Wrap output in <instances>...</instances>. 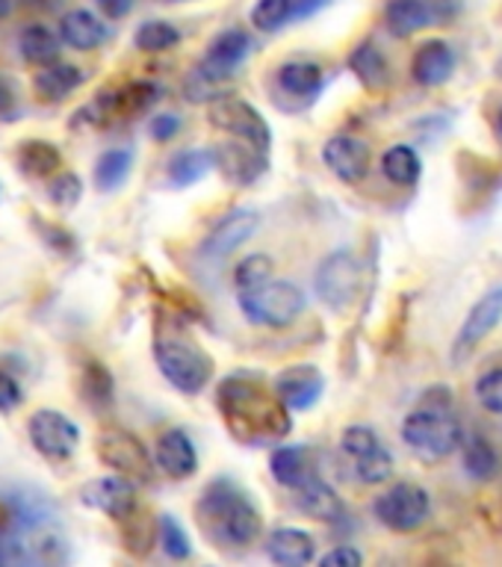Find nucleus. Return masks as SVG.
I'll use <instances>...</instances> for the list:
<instances>
[{
    "label": "nucleus",
    "mask_w": 502,
    "mask_h": 567,
    "mask_svg": "<svg viewBox=\"0 0 502 567\" xmlns=\"http://www.w3.org/2000/svg\"><path fill=\"white\" fill-rule=\"evenodd\" d=\"M16 159L27 177H51L62 168V151L48 140H24L18 145Z\"/></svg>",
    "instance_id": "31"
},
{
    "label": "nucleus",
    "mask_w": 502,
    "mask_h": 567,
    "mask_svg": "<svg viewBox=\"0 0 502 567\" xmlns=\"http://www.w3.org/2000/svg\"><path fill=\"white\" fill-rule=\"evenodd\" d=\"M98 461L106 470H113L119 476L131 478L136 485H145L154 478L157 461L148 452V446L127 429H104L95 441Z\"/></svg>",
    "instance_id": "8"
},
{
    "label": "nucleus",
    "mask_w": 502,
    "mask_h": 567,
    "mask_svg": "<svg viewBox=\"0 0 502 567\" xmlns=\"http://www.w3.org/2000/svg\"><path fill=\"white\" fill-rule=\"evenodd\" d=\"M211 124L228 133L230 140H243L260 151L273 148V127L255 104L239 95H219L211 101Z\"/></svg>",
    "instance_id": "11"
},
{
    "label": "nucleus",
    "mask_w": 502,
    "mask_h": 567,
    "mask_svg": "<svg viewBox=\"0 0 502 567\" xmlns=\"http://www.w3.org/2000/svg\"><path fill=\"white\" fill-rule=\"evenodd\" d=\"M133 172V151L131 148H110L104 151L95 163V186L101 193H113Z\"/></svg>",
    "instance_id": "38"
},
{
    "label": "nucleus",
    "mask_w": 502,
    "mask_h": 567,
    "mask_svg": "<svg viewBox=\"0 0 502 567\" xmlns=\"http://www.w3.org/2000/svg\"><path fill=\"white\" fill-rule=\"evenodd\" d=\"M461 458H464V470L479 482L496 476L500 470V455H496L494 443L488 441L485 434H473L461 443Z\"/></svg>",
    "instance_id": "37"
},
{
    "label": "nucleus",
    "mask_w": 502,
    "mask_h": 567,
    "mask_svg": "<svg viewBox=\"0 0 502 567\" xmlns=\"http://www.w3.org/2000/svg\"><path fill=\"white\" fill-rule=\"evenodd\" d=\"M80 503L95 508V512L106 514L110 520H122L133 508H140V499H136V482L119 476H101L92 478L86 485L80 487Z\"/></svg>",
    "instance_id": "14"
},
{
    "label": "nucleus",
    "mask_w": 502,
    "mask_h": 567,
    "mask_svg": "<svg viewBox=\"0 0 502 567\" xmlns=\"http://www.w3.org/2000/svg\"><path fill=\"white\" fill-rule=\"evenodd\" d=\"M502 322V284L491 287L482 299L468 310V317L461 322L459 334L452 340V361H468L488 337L494 334V328Z\"/></svg>",
    "instance_id": "13"
},
{
    "label": "nucleus",
    "mask_w": 502,
    "mask_h": 567,
    "mask_svg": "<svg viewBox=\"0 0 502 567\" xmlns=\"http://www.w3.org/2000/svg\"><path fill=\"white\" fill-rule=\"evenodd\" d=\"M27 7H33V9H53L57 7V0H24Z\"/></svg>",
    "instance_id": "51"
},
{
    "label": "nucleus",
    "mask_w": 502,
    "mask_h": 567,
    "mask_svg": "<svg viewBox=\"0 0 502 567\" xmlns=\"http://www.w3.org/2000/svg\"><path fill=\"white\" fill-rule=\"evenodd\" d=\"M154 361L163 379L186 396H198L213 379L211 354L184 337H160L154 343Z\"/></svg>",
    "instance_id": "6"
},
{
    "label": "nucleus",
    "mask_w": 502,
    "mask_h": 567,
    "mask_svg": "<svg viewBox=\"0 0 502 567\" xmlns=\"http://www.w3.org/2000/svg\"><path fill=\"white\" fill-rule=\"evenodd\" d=\"M275 83H278V89H281L284 95L301 97V101H314V97L322 92V86H326V71H322L319 62L290 60L278 69Z\"/></svg>",
    "instance_id": "28"
},
{
    "label": "nucleus",
    "mask_w": 502,
    "mask_h": 567,
    "mask_svg": "<svg viewBox=\"0 0 502 567\" xmlns=\"http://www.w3.org/2000/svg\"><path fill=\"white\" fill-rule=\"evenodd\" d=\"M293 494H296L293 496V503H296V508H299L305 517H314V520L319 523L344 520V514H346L344 496L337 494L335 487L328 485V482H322L319 476L308 478V482L296 487Z\"/></svg>",
    "instance_id": "22"
},
{
    "label": "nucleus",
    "mask_w": 502,
    "mask_h": 567,
    "mask_svg": "<svg viewBox=\"0 0 502 567\" xmlns=\"http://www.w3.org/2000/svg\"><path fill=\"white\" fill-rule=\"evenodd\" d=\"M452 74H455V51L450 42L429 39L417 48L414 60H411V78L417 86L438 89L450 83Z\"/></svg>",
    "instance_id": "19"
},
{
    "label": "nucleus",
    "mask_w": 502,
    "mask_h": 567,
    "mask_svg": "<svg viewBox=\"0 0 502 567\" xmlns=\"http://www.w3.org/2000/svg\"><path fill=\"white\" fill-rule=\"evenodd\" d=\"M163 3H168V0H163Z\"/></svg>",
    "instance_id": "54"
},
{
    "label": "nucleus",
    "mask_w": 502,
    "mask_h": 567,
    "mask_svg": "<svg viewBox=\"0 0 502 567\" xmlns=\"http://www.w3.org/2000/svg\"><path fill=\"white\" fill-rule=\"evenodd\" d=\"M349 69L355 71V78L361 80L367 89L385 86L390 78L388 60H385V53H381L372 42H361L352 53H349Z\"/></svg>",
    "instance_id": "36"
},
{
    "label": "nucleus",
    "mask_w": 502,
    "mask_h": 567,
    "mask_svg": "<svg viewBox=\"0 0 502 567\" xmlns=\"http://www.w3.org/2000/svg\"><path fill=\"white\" fill-rule=\"evenodd\" d=\"M255 42H252V35L246 30H239V27H230L225 33H219L207 44V53L198 62V69H195V95L189 101H216L219 97V86L222 83H228L239 69H243V62L248 60V53H252Z\"/></svg>",
    "instance_id": "5"
},
{
    "label": "nucleus",
    "mask_w": 502,
    "mask_h": 567,
    "mask_svg": "<svg viewBox=\"0 0 502 567\" xmlns=\"http://www.w3.org/2000/svg\"><path fill=\"white\" fill-rule=\"evenodd\" d=\"M328 0H257L252 7V24L264 33H278L299 18L314 16Z\"/></svg>",
    "instance_id": "25"
},
{
    "label": "nucleus",
    "mask_w": 502,
    "mask_h": 567,
    "mask_svg": "<svg viewBox=\"0 0 502 567\" xmlns=\"http://www.w3.org/2000/svg\"><path fill=\"white\" fill-rule=\"evenodd\" d=\"M18 51H21V60L42 69V65H51V62L60 60L62 39L60 33H53L44 24H27L18 33Z\"/></svg>",
    "instance_id": "30"
},
{
    "label": "nucleus",
    "mask_w": 502,
    "mask_h": 567,
    "mask_svg": "<svg viewBox=\"0 0 502 567\" xmlns=\"http://www.w3.org/2000/svg\"><path fill=\"white\" fill-rule=\"evenodd\" d=\"M60 39L71 51H95L110 39V24L92 9H71L60 21Z\"/></svg>",
    "instance_id": "23"
},
{
    "label": "nucleus",
    "mask_w": 502,
    "mask_h": 567,
    "mask_svg": "<svg viewBox=\"0 0 502 567\" xmlns=\"http://www.w3.org/2000/svg\"><path fill=\"white\" fill-rule=\"evenodd\" d=\"M12 9H16V0H0V21L12 16Z\"/></svg>",
    "instance_id": "52"
},
{
    "label": "nucleus",
    "mask_w": 502,
    "mask_h": 567,
    "mask_svg": "<svg viewBox=\"0 0 502 567\" xmlns=\"http://www.w3.org/2000/svg\"><path fill=\"white\" fill-rule=\"evenodd\" d=\"M157 101L160 86H154L148 80H133L127 86L115 89V92L101 97L95 106H101V115H104V118H133V115L148 113Z\"/></svg>",
    "instance_id": "24"
},
{
    "label": "nucleus",
    "mask_w": 502,
    "mask_h": 567,
    "mask_svg": "<svg viewBox=\"0 0 502 567\" xmlns=\"http://www.w3.org/2000/svg\"><path fill=\"white\" fill-rule=\"evenodd\" d=\"M119 532H122V544L133 556H148L160 535V517H151L142 508H133L127 517L119 520Z\"/></svg>",
    "instance_id": "32"
},
{
    "label": "nucleus",
    "mask_w": 502,
    "mask_h": 567,
    "mask_svg": "<svg viewBox=\"0 0 502 567\" xmlns=\"http://www.w3.org/2000/svg\"><path fill=\"white\" fill-rule=\"evenodd\" d=\"M275 390L290 411H310L326 393V375L314 363H293L278 372Z\"/></svg>",
    "instance_id": "16"
},
{
    "label": "nucleus",
    "mask_w": 502,
    "mask_h": 567,
    "mask_svg": "<svg viewBox=\"0 0 502 567\" xmlns=\"http://www.w3.org/2000/svg\"><path fill=\"white\" fill-rule=\"evenodd\" d=\"M319 567H358L363 565V553L352 544H340V547L328 549L326 556L317 558Z\"/></svg>",
    "instance_id": "44"
},
{
    "label": "nucleus",
    "mask_w": 502,
    "mask_h": 567,
    "mask_svg": "<svg viewBox=\"0 0 502 567\" xmlns=\"http://www.w3.org/2000/svg\"><path fill=\"white\" fill-rule=\"evenodd\" d=\"M381 172L388 177L390 184L397 186H417L420 175H423V159L417 154L414 145H393V148L385 151V157H381Z\"/></svg>",
    "instance_id": "35"
},
{
    "label": "nucleus",
    "mask_w": 502,
    "mask_h": 567,
    "mask_svg": "<svg viewBox=\"0 0 502 567\" xmlns=\"http://www.w3.org/2000/svg\"><path fill=\"white\" fill-rule=\"evenodd\" d=\"M18 110V89L16 83L7 78V74H0V118L9 122L12 113Z\"/></svg>",
    "instance_id": "47"
},
{
    "label": "nucleus",
    "mask_w": 502,
    "mask_h": 567,
    "mask_svg": "<svg viewBox=\"0 0 502 567\" xmlns=\"http://www.w3.org/2000/svg\"><path fill=\"white\" fill-rule=\"evenodd\" d=\"M269 473L278 485L296 491L299 485H305L308 478H314V461H310L308 446L301 443H284V446H275L273 455H269Z\"/></svg>",
    "instance_id": "26"
},
{
    "label": "nucleus",
    "mask_w": 502,
    "mask_h": 567,
    "mask_svg": "<svg viewBox=\"0 0 502 567\" xmlns=\"http://www.w3.org/2000/svg\"><path fill=\"white\" fill-rule=\"evenodd\" d=\"M177 131H181V118H177L175 113H163L151 118V136L157 142L175 140Z\"/></svg>",
    "instance_id": "46"
},
{
    "label": "nucleus",
    "mask_w": 502,
    "mask_h": 567,
    "mask_svg": "<svg viewBox=\"0 0 502 567\" xmlns=\"http://www.w3.org/2000/svg\"><path fill=\"white\" fill-rule=\"evenodd\" d=\"M266 154L269 151H260L255 145H248L243 140H230L219 148H213V157H216V168H219L225 181L234 186H248L255 184L257 177L266 172Z\"/></svg>",
    "instance_id": "18"
},
{
    "label": "nucleus",
    "mask_w": 502,
    "mask_h": 567,
    "mask_svg": "<svg viewBox=\"0 0 502 567\" xmlns=\"http://www.w3.org/2000/svg\"><path fill=\"white\" fill-rule=\"evenodd\" d=\"M429 3H432L438 21H450V18L459 12L464 0H429Z\"/></svg>",
    "instance_id": "49"
},
{
    "label": "nucleus",
    "mask_w": 502,
    "mask_h": 567,
    "mask_svg": "<svg viewBox=\"0 0 502 567\" xmlns=\"http://www.w3.org/2000/svg\"><path fill=\"white\" fill-rule=\"evenodd\" d=\"M257 228H260V213L255 207H237L225 219L216 221V228L204 237L202 255L211 260L234 255L239 246H246L248 239L255 237Z\"/></svg>",
    "instance_id": "15"
},
{
    "label": "nucleus",
    "mask_w": 502,
    "mask_h": 567,
    "mask_svg": "<svg viewBox=\"0 0 502 567\" xmlns=\"http://www.w3.org/2000/svg\"><path fill=\"white\" fill-rule=\"evenodd\" d=\"M385 24L393 35L406 39L426 27L438 24V16L429 0H388L385 3Z\"/></svg>",
    "instance_id": "29"
},
{
    "label": "nucleus",
    "mask_w": 502,
    "mask_h": 567,
    "mask_svg": "<svg viewBox=\"0 0 502 567\" xmlns=\"http://www.w3.org/2000/svg\"><path fill=\"white\" fill-rule=\"evenodd\" d=\"M340 452L361 485H385L397 470L393 452L370 425H349L340 437Z\"/></svg>",
    "instance_id": "7"
},
{
    "label": "nucleus",
    "mask_w": 502,
    "mask_h": 567,
    "mask_svg": "<svg viewBox=\"0 0 502 567\" xmlns=\"http://www.w3.org/2000/svg\"><path fill=\"white\" fill-rule=\"evenodd\" d=\"M154 461L168 478H189L198 470V450L184 429H166L157 437Z\"/></svg>",
    "instance_id": "20"
},
{
    "label": "nucleus",
    "mask_w": 502,
    "mask_h": 567,
    "mask_svg": "<svg viewBox=\"0 0 502 567\" xmlns=\"http://www.w3.org/2000/svg\"><path fill=\"white\" fill-rule=\"evenodd\" d=\"M98 9H101L110 21H119V18L131 16L133 0H98Z\"/></svg>",
    "instance_id": "48"
},
{
    "label": "nucleus",
    "mask_w": 502,
    "mask_h": 567,
    "mask_svg": "<svg viewBox=\"0 0 502 567\" xmlns=\"http://www.w3.org/2000/svg\"><path fill=\"white\" fill-rule=\"evenodd\" d=\"M455 396L447 388H432L423 393L420 405L402 420V441L417 458L426 464L450 458L452 452L461 450L464 443V429L455 416Z\"/></svg>",
    "instance_id": "3"
},
{
    "label": "nucleus",
    "mask_w": 502,
    "mask_h": 567,
    "mask_svg": "<svg viewBox=\"0 0 502 567\" xmlns=\"http://www.w3.org/2000/svg\"><path fill=\"white\" fill-rule=\"evenodd\" d=\"M80 83H83V71L71 62H51V65H42V69L33 74V92L39 101L44 104H60L71 92H78Z\"/></svg>",
    "instance_id": "27"
},
{
    "label": "nucleus",
    "mask_w": 502,
    "mask_h": 567,
    "mask_svg": "<svg viewBox=\"0 0 502 567\" xmlns=\"http://www.w3.org/2000/svg\"><path fill=\"white\" fill-rule=\"evenodd\" d=\"M477 399L488 414L502 416V367L482 372L477 379Z\"/></svg>",
    "instance_id": "42"
},
{
    "label": "nucleus",
    "mask_w": 502,
    "mask_h": 567,
    "mask_svg": "<svg viewBox=\"0 0 502 567\" xmlns=\"http://www.w3.org/2000/svg\"><path fill=\"white\" fill-rule=\"evenodd\" d=\"M80 195H83V184H80V177L71 175V172L53 175L51 184H48V198H51L53 207H60V210H71V207L80 202Z\"/></svg>",
    "instance_id": "41"
},
{
    "label": "nucleus",
    "mask_w": 502,
    "mask_h": 567,
    "mask_svg": "<svg viewBox=\"0 0 502 567\" xmlns=\"http://www.w3.org/2000/svg\"><path fill=\"white\" fill-rule=\"evenodd\" d=\"M27 437L48 461H69L80 446V425L62 411L39 408L27 420Z\"/></svg>",
    "instance_id": "12"
},
{
    "label": "nucleus",
    "mask_w": 502,
    "mask_h": 567,
    "mask_svg": "<svg viewBox=\"0 0 502 567\" xmlns=\"http://www.w3.org/2000/svg\"><path fill=\"white\" fill-rule=\"evenodd\" d=\"M195 520L204 538L219 547H248L264 529V514L252 494L228 476L213 478L204 487L195 503Z\"/></svg>",
    "instance_id": "2"
},
{
    "label": "nucleus",
    "mask_w": 502,
    "mask_h": 567,
    "mask_svg": "<svg viewBox=\"0 0 502 567\" xmlns=\"http://www.w3.org/2000/svg\"><path fill=\"white\" fill-rule=\"evenodd\" d=\"M21 384L18 379H12L9 372H0V414H7L12 408L21 405Z\"/></svg>",
    "instance_id": "45"
},
{
    "label": "nucleus",
    "mask_w": 502,
    "mask_h": 567,
    "mask_svg": "<svg viewBox=\"0 0 502 567\" xmlns=\"http://www.w3.org/2000/svg\"><path fill=\"white\" fill-rule=\"evenodd\" d=\"M80 393H83V399L95 411H106L115 399L113 372L106 370L101 361H95V358L83 361V370H80Z\"/></svg>",
    "instance_id": "34"
},
{
    "label": "nucleus",
    "mask_w": 502,
    "mask_h": 567,
    "mask_svg": "<svg viewBox=\"0 0 502 567\" xmlns=\"http://www.w3.org/2000/svg\"><path fill=\"white\" fill-rule=\"evenodd\" d=\"M496 131H500V136H502V110H500V115H496Z\"/></svg>",
    "instance_id": "53"
},
{
    "label": "nucleus",
    "mask_w": 502,
    "mask_h": 567,
    "mask_svg": "<svg viewBox=\"0 0 502 567\" xmlns=\"http://www.w3.org/2000/svg\"><path fill=\"white\" fill-rule=\"evenodd\" d=\"M9 538H12V532L0 529V565L9 561Z\"/></svg>",
    "instance_id": "50"
},
{
    "label": "nucleus",
    "mask_w": 502,
    "mask_h": 567,
    "mask_svg": "<svg viewBox=\"0 0 502 567\" xmlns=\"http://www.w3.org/2000/svg\"><path fill=\"white\" fill-rule=\"evenodd\" d=\"M133 44L145 53H166L181 44V30L172 21L154 18V21H142L133 33Z\"/></svg>",
    "instance_id": "39"
},
{
    "label": "nucleus",
    "mask_w": 502,
    "mask_h": 567,
    "mask_svg": "<svg viewBox=\"0 0 502 567\" xmlns=\"http://www.w3.org/2000/svg\"><path fill=\"white\" fill-rule=\"evenodd\" d=\"M372 514L381 526H388L390 532H414L420 529L429 514H432V496L429 491L414 482H397L388 491H381L372 503Z\"/></svg>",
    "instance_id": "9"
},
{
    "label": "nucleus",
    "mask_w": 502,
    "mask_h": 567,
    "mask_svg": "<svg viewBox=\"0 0 502 567\" xmlns=\"http://www.w3.org/2000/svg\"><path fill=\"white\" fill-rule=\"evenodd\" d=\"M213 168H216V157H213L211 148H186L175 154L172 163H168V184L184 189V186L204 181Z\"/></svg>",
    "instance_id": "33"
},
{
    "label": "nucleus",
    "mask_w": 502,
    "mask_h": 567,
    "mask_svg": "<svg viewBox=\"0 0 502 567\" xmlns=\"http://www.w3.org/2000/svg\"><path fill=\"white\" fill-rule=\"evenodd\" d=\"M237 301L243 317L252 326L264 328H287L305 313L308 308V296L301 292L293 281H281V278H266V281L255 284V287H243L237 290Z\"/></svg>",
    "instance_id": "4"
},
{
    "label": "nucleus",
    "mask_w": 502,
    "mask_h": 567,
    "mask_svg": "<svg viewBox=\"0 0 502 567\" xmlns=\"http://www.w3.org/2000/svg\"><path fill=\"white\" fill-rule=\"evenodd\" d=\"M275 266L266 255H248L237 264V272H234V281H237V290L243 287H255V284L273 278Z\"/></svg>",
    "instance_id": "43"
},
{
    "label": "nucleus",
    "mask_w": 502,
    "mask_h": 567,
    "mask_svg": "<svg viewBox=\"0 0 502 567\" xmlns=\"http://www.w3.org/2000/svg\"><path fill=\"white\" fill-rule=\"evenodd\" d=\"M358 287H361V260L355 257V251L337 248L319 260L314 272V292L326 308H349L358 299Z\"/></svg>",
    "instance_id": "10"
},
{
    "label": "nucleus",
    "mask_w": 502,
    "mask_h": 567,
    "mask_svg": "<svg viewBox=\"0 0 502 567\" xmlns=\"http://www.w3.org/2000/svg\"><path fill=\"white\" fill-rule=\"evenodd\" d=\"M322 163L335 172L344 184H361L370 175L372 151L370 145L358 136H331L322 145Z\"/></svg>",
    "instance_id": "17"
},
{
    "label": "nucleus",
    "mask_w": 502,
    "mask_h": 567,
    "mask_svg": "<svg viewBox=\"0 0 502 567\" xmlns=\"http://www.w3.org/2000/svg\"><path fill=\"white\" fill-rule=\"evenodd\" d=\"M266 556L281 567H305L317 561V540L310 532L296 526H278L266 538Z\"/></svg>",
    "instance_id": "21"
},
{
    "label": "nucleus",
    "mask_w": 502,
    "mask_h": 567,
    "mask_svg": "<svg viewBox=\"0 0 502 567\" xmlns=\"http://www.w3.org/2000/svg\"><path fill=\"white\" fill-rule=\"evenodd\" d=\"M157 544L163 547L168 558L175 561H184V558L193 556V540L186 535V529L177 523L175 514H160V535Z\"/></svg>",
    "instance_id": "40"
},
{
    "label": "nucleus",
    "mask_w": 502,
    "mask_h": 567,
    "mask_svg": "<svg viewBox=\"0 0 502 567\" xmlns=\"http://www.w3.org/2000/svg\"><path fill=\"white\" fill-rule=\"evenodd\" d=\"M216 408L234 434L246 446H264L287 437L290 408L284 405L278 390H269L252 372H230L216 388Z\"/></svg>",
    "instance_id": "1"
}]
</instances>
